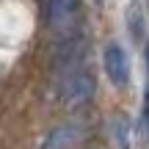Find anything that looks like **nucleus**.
Here are the masks:
<instances>
[{"mask_svg":"<svg viewBox=\"0 0 149 149\" xmlns=\"http://www.w3.org/2000/svg\"><path fill=\"white\" fill-rule=\"evenodd\" d=\"M91 94H94V80L86 77V74H80V77L69 80V83H66V88H64L66 102H72V105H80V102H86Z\"/></svg>","mask_w":149,"mask_h":149,"instance_id":"7ed1b4c3","label":"nucleus"},{"mask_svg":"<svg viewBox=\"0 0 149 149\" xmlns=\"http://www.w3.org/2000/svg\"><path fill=\"white\" fill-rule=\"evenodd\" d=\"M105 72H108V77H111L116 86H127V80H130V61H127V53H124L119 44H111V47L105 50Z\"/></svg>","mask_w":149,"mask_h":149,"instance_id":"f257e3e1","label":"nucleus"},{"mask_svg":"<svg viewBox=\"0 0 149 149\" xmlns=\"http://www.w3.org/2000/svg\"><path fill=\"white\" fill-rule=\"evenodd\" d=\"M144 100H146V108H149V86H146V97H144Z\"/></svg>","mask_w":149,"mask_h":149,"instance_id":"39448f33","label":"nucleus"},{"mask_svg":"<svg viewBox=\"0 0 149 149\" xmlns=\"http://www.w3.org/2000/svg\"><path fill=\"white\" fill-rule=\"evenodd\" d=\"M83 135V130L80 127H72V124H66V127H58L53 130V133L47 135V141H44L42 149H69L74 141Z\"/></svg>","mask_w":149,"mask_h":149,"instance_id":"20e7f679","label":"nucleus"},{"mask_svg":"<svg viewBox=\"0 0 149 149\" xmlns=\"http://www.w3.org/2000/svg\"><path fill=\"white\" fill-rule=\"evenodd\" d=\"M146 66H149V44H146Z\"/></svg>","mask_w":149,"mask_h":149,"instance_id":"423d86ee","label":"nucleus"},{"mask_svg":"<svg viewBox=\"0 0 149 149\" xmlns=\"http://www.w3.org/2000/svg\"><path fill=\"white\" fill-rule=\"evenodd\" d=\"M77 6L80 0H50L47 3V19L53 28H69L74 14H77Z\"/></svg>","mask_w":149,"mask_h":149,"instance_id":"f03ea898","label":"nucleus"}]
</instances>
